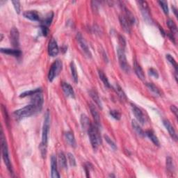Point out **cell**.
I'll return each mask as SVG.
<instances>
[{
  "label": "cell",
  "instance_id": "obj_1",
  "mask_svg": "<svg viewBox=\"0 0 178 178\" xmlns=\"http://www.w3.org/2000/svg\"><path fill=\"white\" fill-rule=\"evenodd\" d=\"M37 112H39L37 107L33 103H31L27 105V106L15 111L13 113V116L16 120H20L34 115Z\"/></svg>",
  "mask_w": 178,
  "mask_h": 178
},
{
  "label": "cell",
  "instance_id": "obj_2",
  "mask_svg": "<svg viewBox=\"0 0 178 178\" xmlns=\"http://www.w3.org/2000/svg\"><path fill=\"white\" fill-rule=\"evenodd\" d=\"M87 132H88L90 141V143H91L93 149L96 150L98 148L99 143H102L101 137L100 135H99V128L96 125L94 126L93 125H91V126L90 127V128Z\"/></svg>",
  "mask_w": 178,
  "mask_h": 178
},
{
  "label": "cell",
  "instance_id": "obj_3",
  "mask_svg": "<svg viewBox=\"0 0 178 178\" xmlns=\"http://www.w3.org/2000/svg\"><path fill=\"white\" fill-rule=\"evenodd\" d=\"M1 144H2V157L4 159V164L7 166V169L10 172V173L13 174V167H12V164L10 160V157H9V153H8V148L7 146V142L6 140V138L4 135V133L2 130L1 134Z\"/></svg>",
  "mask_w": 178,
  "mask_h": 178
},
{
  "label": "cell",
  "instance_id": "obj_4",
  "mask_svg": "<svg viewBox=\"0 0 178 178\" xmlns=\"http://www.w3.org/2000/svg\"><path fill=\"white\" fill-rule=\"evenodd\" d=\"M50 114L49 111H47L45 114L44 123L43 127V132H42V142L41 144L44 146H47L48 143V135L50 132Z\"/></svg>",
  "mask_w": 178,
  "mask_h": 178
},
{
  "label": "cell",
  "instance_id": "obj_5",
  "mask_svg": "<svg viewBox=\"0 0 178 178\" xmlns=\"http://www.w3.org/2000/svg\"><path fill=\"white\" fill-rule=\"evenodd\" d=\"M62 70V62L60 60H56L54 61L52 65H51L50 69L48 73V80L50 82L53 81L55 79L56 77L59 74V72Z\"/></svg>",
  "mask_w": 178,
  "mask_h": 178
},
{
  "label": "cell",
  "instance_id": "obj_6",
  "mask_svg": "<svg viewBox=\"0 0 178 178\" xmlns=\"http://www.w3.org/2000/svg\"><path fill=\"white\" fill-rule=\"evenodd\" d=\"M117 54L120 68L125 72H129L130 71V67H129L128 63L127 61L124 49L123 47H118L117 49Z\"/></svg>",
  "mask_w": 178,
  "mask_h": 178
},
{
  "label": "cell",
  "instance_id": "obj_7",
  "mask_svg": "<svg viewBox=\"0 0 178 178\" xmlns=\"http://www.w3.org/2000/svg\"><path fill=\"white\" fill-rule=\"evenodd\" d=\"M137 3L139 5L141 11V13L143 15V17L144 18L145 21L147 23H152V20L151 16H150V8L148 5H147L146 2L144 1H139L137 2Z\"/></svg>",
  "mask_w": 178,
  "mask_h": 178
},
{
  "label": "cell",
  "instance_id": "obj_8",
  "mask_svg": "<svg viewBox=\"0 0 178 178\" xmlns=\"http://www.w3.org/2000/svg\"><path fill=\"white\" fill-rule=\"evenodd\" d=\"M76 38H77L78 43H79V45L81 50L83 51L84 54H85L87 57H89V58H91V56H92L91 53H90V51L89 50L88 45H87L85 39H84L82 35H81L80 33H78L76 36Z\"/></svg>",
  "mask_w": 178,
  "mask_h": 178
},
{
  "label": "cell",
  "instance_id": "obj_9",
  "mask_svg": "<svg viewBox=\"0 0 178 178\" xmlns=\"http://www.w3.org/2000/svg\"><path fill=\"white\" fill-rule=\"evenodd\" d=\"M59 52V49L57 42L54 38H52L49 42L48 45V54L50 56L54 57L58 55Z\"/></svg>",
  "mask_w": 178,
  "mask_h": 178
},
{
  "label": "cell",
  "instance_id": "obj_10",
  "mask_svg": "<svg viewBox=\"0 0 178 178\" xmlns=\"http://www.w3.org/2000/svg\"><path fill=\"white\" fill-rule=\"evenodd\" d=\"M11 43L14 47H18L20 45V34L19 31L16 27H13L10 32Z\"/></svg>",
  "mask_w": 178,
  "mask_h": 178
},
{
  "label": "cell",
  "instance_id": "obj_11",
  "mask_svg": "<svg viewBox=\"0 0 178 178\" xmlns=\"http://www.w3.org/2000/svg\"><path fill=\"white\" fill-rule=\"evenodd\" d=\"M43 102H44V99L43 95L41 94V93H38L33 95L31 103L34 104L35 106L37 107L38 111H41L42 108H43Z\"/></svg>",
  "mask_w": 178,
  "mask_h": 178
},
{
  "label": "cell",
  "instance_id": "obj_12",
  "mask_svg": "<svg viewBox=\"0 0 178 178\" xmlns=\"http://www.w3.org/2000/svg\"><path fill=\"white\" fill-rule=\"evenodd\" d=\"M131 105H132V111H133V113L134 114L137 120V122L143 125L145 123V118L142 111H141L137 105H135L134 104H131Z\"/></svg>",
  "mask_w": 178,
  "mask_h": 178
},
{
  "label": "cell",
  "instance_id": "obj_13",
  "mask_svg": "<svg viewBox=\"0 0 178 178\" xmlns=\"http://www.w3.org/2000/svg\"><path fill=\"white\" fill-rule=\"evenodd\" d=\"M51 177L59 178L60 175L57 168V160L56 156L52 155L51 156Z\"/></svg>",
  "mask_w": 178,
  "mask_h": 178
},
{
  "label": "cell",
  "instance_id": "obj_14",
  "mask_svg": "<svg viewBox=\"0 0 178 178\" xmlns=\"http://www.w3.org/2000/svg\"><path fill=\"white\" fill-rule=\"evenodd\" d=\"M90 113H91V115L93 118V119H94L95 125L97 126L98 128H99L101 127L100 117H99L98 111H97L95 107L93 104H90Z\"/></svg>",
  "mask_w": 178,
  "mask_h": 178
},
{
  "label": "cell",
  "instance_id": "obj_15",
  "mask_svg": "<svg viewBox=\"0 0 178 178\" xmlns=\"http://www.w3.org/2000/svg\"><path fill=\"white\" fill-rule=\"evenodd\" d=\"M163 123H164V125L165 126V127L166 128V129L168 132V133L171 135V137L173 138V139L175 141H177V135L176 134V132L175 130L174 127L171 124V123L168 121V120H163Z\"/></svg>",
  "mask_w": 178,
  "mask_h": 178
},
{
  "label": "cell",
  "instance_id": "obj_16",
  "mask_svg": "<svg viewBox=\"0 0 178 178\" xmlns=\"http://www.w3.org/2000/svg\"><path fill=\"white\" fill-rule=\"evenodd\" d=\"M62 89L66 96L71 98H75V91L70 84L67 82H63Z\"/></svg>",
  "mask_w": 178,
  "mask_h": 178
},
{
  "label": "cell",
  "instance_id": "obj_17",
  "mask_svg": "<svg viewBox=\"0 0 178 178\" xmlns=\"http://www.w3.org/2000/svg\"><path fill=\"white\" fill-rule=\"evenodd\" d=\"M120 24L121 25L123 29L127 33H130L131 31V23L129 22V20L127 19L125 16H119Z\"/></svg>",
  "mask_w": 178,
  "mask_h": 178
},
{
  "label": "cell",
  "instance_id": "obj_18",
  "mask_svg": "<svg viewBox=\"0 0 178 178\" xmlns=\"http://www.w3.org/2000/svg\"><path fill=\"white\" fill-rule=\"evenodd\" d=\"M23 16L27 19L32 21H39L41 20L40 16L36 11H26L24 13Z\"/></svg>",
  "mask_w": 178,
  "mask_h": 178
},
{
  "label": "cell",
  "instance_id": "obj_19",
  "mask_svg": "<svg viewBox=\"0 0 178 178\" xmlns=\"http://www.w3.org/2000/svg\"><path fill=\"white\" fill-rule=\"evenodd\" d=\"M2 53H4L8 55H11L15 57H20L22 55V52L17 49H9V48H1Z\"/></svg>",
  "mask_w": 178,
  "mask_h": 178
},
{
  "label": "cell",
  "instance_id": "obj_20",
  "mask_svg": "<svg viewBox=\"0 0 178 178\" xmlns=\"http://www.w3.org/2000/svg\"><path fill=\"white\" fill-rule=\"evenodd\" d=\"M80 123H81V127H82L84 130H85V131H88L89 129L90 128V127L92 125L91 123H90V121L88 116L85 115V114H81V118H80Z\"/></svg>",
  "mask_w": 178,
  "mask_h": 178
},
{
  "label": "cell",
  "instance_id": "obj_21",
  "mask_svg": "<svg viewBox=\"0 0 178 178\" xmlns=\"http://www.w3.org/2000/svg\"><path fill=\"white\" fill-rule=\"evenodd\" d=\"M134 71L136 72V74H137V77L141 80H143V81L145 80L146 76H145L143 69L141 67V65H138V63L136 61L134 62Z\"/></svg>",
  "mask_w": 178,
  "mask_h": 178
},
{
  "label": "cell",
  "instance_id": "obj_22",
  "mask_svg": "<svg viewBox=\"0 0 178 178\" xmlns=\"http://www.w3.org/2000/svg\"><path fill=\"white\" fill-rule=\"evenodd\" d=\"M65 137L66 141H67V142L70 146L73 147H76V141H75V138L73 133H72L71 132H65Z\"/></svg>",
  "mask_w": 178,
  "mask_h": 178
},
{
  "label": "cell",
  "instance_id": "obj_23",
  "mask_svg": "<svg viewBox=\"0 0 178 178\" xmlns=\"http://www.w3.org/2000/svg\"><path fill=\"white\" fill-rule=\"evenodd\" d=\"M132 127H133L134 130L137 132V134L138 135H139L140 137H143L145 136V132H143V129L141 127V126L138 124V123L135 120H132Z\"/></svg>",
  "mask_w": 178,
  "mask_h": 178
},
{
  "label": "cell",
  "instance_id": "obj_24",
  "mask_svg": "<svg viewBox=\"0 0 178 178\" xmlns=\"http://www.w3.org/2000/svg\"><path fill=\"white\" fill-rule=\"evenodd\" d=\"M89 94L90 96L91 97V98L94 100V102H95V104L98 105L99 107V108H102V102L100 100V99H99V95L98 94V93L95 91L94 90H91L89 91Z\"/></svg>",
  "mask_w": 178,
  "mask_h": 178
},
{
  "label": "cell",
  "instance_id": "obj_25",
  "mask_svg": "<svg viewBox=\"0 0 178 178\" xmlns=\"http://www.w3.org/2000/svg\"><path fill=\"white\" fill-rule=\"evenodd\" d=\"M146 134L147 137H148L150 140H151L152 142L156 146H159L160 143H159V141L158 139V138L156 137V136L154 134V132L151 130H147L146 132Z\"/></svg>",
  "mask_w": 178,
  "mask_h": 178
},
{
  "label": "cell",
  "instance_id": "obj_26",
  "mask_svg": "<svg viewBox=\"0 0 178 178\" xmlns=\"http://www.w3.org/2000/svg\"><path fill=\"white\" fill-rule=\"evenodd\" d=\"M114 89H115L116 93L118 95V97L122 99V100H127V96L125 92L123 91V90L122 89L121 87L118 84H116L115 86H114Z\"/></svg>",
  "mask_w": 178,
  "mask_h": 178
},
{
  "label": "cell",
  "instance_id": "obj_27",
  "mask_svg": "<svg viewBox=\"0 0 178 178\" xmlns=\"http://www.w3.org/2000/svg\"><path fill=\"white\" fill-rule=\"evenodd\" d=\"M70 70H71V75H72V79H73L75 84H77L78 83V75H77L76 65H75L74 61H72L70 63Z\"/></svg>",
  "mask_w": 178,
  "mask_h": 178
},
{
  "label": "cell",
  "instance_id": "obj_28",
  "mask_svg": "<svg viewBox=\"0 0 178 178\" xmlns=\"http://www.w3.org/2000/svg\"><path fill=\"white\" fill-rule=\"evenodd\" d=\"M98 75H99V79H100L102 82H103L104 85L106 86L107 88H110L111 85L109 84V81H108V78L106 75H105V74L104 73V72L102 71V70H98Z\"/></svg>",
  "mask_w": 178,
  "mask_h": 178
},
{
  "label": "cell",
  "instance_id": "obj_29",
  "mask_svg": "<svg viewBox=\"0 0 178 178\" xmlns=\"http://www.w3.org/2000/svg\"><path fill=\"white\" fill-rule=\"evenodd\" d=\"M59 160L62 168L66 169L67 168V159H66L65 155L63 152H60L59 154Z\"/></svg>",
  "mask_w": 178,
  "mask_h": 178
},
{
  "label": "cell",
  "instance_id": "obj_30",
  "mask_svg": "<svg viewBox=\"0 0 178 178\" xmlns=\"http://www.w3.org/2000/svg\"><path fill=\"white\" fill-rule=\"evenodd\" d=\"M123 10L125 11V17L129 20V22L131 23V25H133V24L135 23V17L134 15L131 13L130 11L128 10V9L125 7H123Z\"/></svg>",
  "mask_w": 178,
  "mask_h": 178
},
{
  "label": "cell",
  "instance_id": "obj_31",
  "mask_svg": "<svg viewBox=\"0 0 178 178\" xmlns=\"http://www.w3.org/2000/svg\"><path fill=\"white\" fill-rule=\"evenodd\" d=\"M146 86L147 87L150 91H151L154 95H160L161 93L159 91V90L158 89L157 87H156L155 84H153L152 83H146Z\"/></svg>",
  "mask_w": 178,
  "mask_h": 178
},
{
  "label": "cell",
  "instance_id": "obj_32",
  "mask_svg": "<svg viewBox=\"0 0 178 178\" xmlns=\"http://www.w3.org/2000/svg\"><path fill=\"white\" fill-rule=\"evenodd\" d=\"M41 92H42V90L41 88L36 89L34 90H28V91H25V92L22 93V94L20 95V98H25L29 95H34L36 94V93H41Z\"/></svg>",
  "mask_w": 178,
  "mask_h": 178
},
{
  "label": "cell",
  "instance_id": "obj_33",
  "mask_svg": "<svg viewBox=\"0 0 178 178\" xmlns=\"http://www.w3.org/2000/svg\"><path fill=\"white\" fill-rule=\"evenodd\" d=\"M53 17H54V13L52 12H51L49 14H47V16L45 17V20H43V24H42V25H44L45 26H49L50 25L51 22H52V20H53Z\"/></svg>",
  "mask_w": 178,
  "mask_h": 178
},
{
  "label": "cell",
  "instance_id": "obj_34",
  "mask_svg": "<svg viewBox=\"0 0 178 178\" xmlns=\"http://www.w3.org/2000/svg\"><path fill=\"white\" fill-rule=\"evenodd\" d=\"M166 22L168 26L169 27V29H171L172 34H176L177 31V27L176 25V23L174 22V21L172 20H168Z\"/></svg>",
  "mask_w": 178,
  "mask_h": 178
},
{
  "label": "cell",
  "instance_id": "obj_35",
  "mask_svg": "<svg viewBox=\"0 0 178 178\" xmlns=\"http://www.w3.org/2000/svg\"><path fill=\"white\" fill-rule=\"evenodd\" d=\"M166 59L171 64L173 65V67H174L175 70H176V72H177V61L175 60V59L172 56L171 54H166Z\"/></svg>",
  "mask_w": 178,
  "mask_h": 178
},
{
  "label": "cell",
  "instance_id": "obj_36",
  "mask_svg": "<svg viewBox=\"0 0 178 178\" xmlns=\"http://www.w3.org/2000/svg\"><path fill=\"white\" fill-rule=\"evenodd\" d=\"M166 168L168 171H169L171 172H173L174 171V164H173V161L170 156L166 159Z\"/></svg>",
  "mask_w": 178,
  "mask_h": 178
},
{
  "label": "cell",
  "instance_id": "obj_37",
  "mask_svg": "<svg viewBox=\"0 0 178 178\" xmlns=\"http://www.w3.org/2000/svg\"><path fill=\"white\" fill-rule=\"evenodd\" d=\"M109 113H110L111 116L113 118L116 119L117 120H120V118H121V114H120V113L118 111L111 110V111H110Z\"/></svg>",
  "mask_w": 178,
  "mask_h": 178
},
{
  "label": "cell",
  "instance_id": "obj_38",
  "mask_svg": "<svg viewBox=\"0 0 178 178\" xmlns=\"http://www.w3.org/2000/svg\"><path fill=\"white\" fill-rule=\"evenodd\" d=\"M67 156H68L69 163H70V165L72 167L75 166H76V159H75L74 155H72V153L69 152L67 154Z\"/></svg>",
  "mask_w": 178,
  "mask_h": 178
},
{
  "label": "cell",
  "instance_id": "obj_39",
  "mask_svg": "<svg viewBox=\"0 0 178 178\" xmlns=\"http://www.w3.org/2000/svg\"><path fill=\"white\" fill-rule=\"evenodd\" d=\"M158 3L160 4L161 7L162 8L163 11H164L165 14H168V3L166 1H159Z\"/></svg>",
  "mask_w": 178,
  "mask_h": 178
},
{
  "label": "cell",
  "instance_id": "obj_40",
  "mask_svg": "<svg viewBox=\"0 0 178 178\" xmlns=\"http://www.w3.org/2000/svg\"><path fill=\"white\" fill-rule=\"evenodd\" d=\"M104 138H105V140H106V141L107 142V143L109 145V146L112 147V148L113 150H116L117 148V147H116V143L113 142V141L111 139V138L108 137L107 135H104Z\"/></svg>",
  "mask_w": 178,
  "mask_h": 178
},
{
  "label": "cell",
  "instance_id": "obj_41",
  "mask_svg": "<svg viewBox=\"0 0 178 178\" xmlns=\"http://www.w3.org/2000/svg\"><path fill=\"white\" fill-rule=\"evenodd\" d=\"M13 4V7L15 10H16L17 13H20V3L19 1H13L12 2Z\"/></svg>",
  "mask_w": 178,
  "mask_h": 178
},
{
  "label": "cell",
  "instance_id": "obj_42",
  "mask_svg": "<svg viewBox=\"0 0 178 178\" xmlns=\"http://www.w3.org/2000/svg\"><path fill=\"white\" fill-rule=\"evenodd\" d=\"M149 74H150V75H151L152 77H154L155 78H156V79H158L159 74H158L157 71H156L155 69L150 68L149 70Z\"/></svg>",
  "mask_w": 178,
  "mask_h": 178
},
{
  "label": "cell",
  "instance_id": "obj_43",
  "mask_svg": "<svg viewBox=\"0 0 178 178\" xmlns=\"http://www.w3.org/2000/svg\"><path fill=\"white\" fill-rule=\"evenodd\" d=\"M41 32H42V34H43V36H47L48 32H49V29H48L47 26H45L44 25H41Z\"/></svg>",
  "mask_w": 178,
  "mask_h": 178
},
{
  "label": "cell",
  "instance_id": "obj_44",
  "mask_svg": "<svg viewBox=\"0 0 178 178\" xmlns=\"http://www.w3.org/2000/svg\"><path fill=\"white\" fill-rule=\"evenodd\" d=\"M171 110L172 112L175 114V116L177 118V116H178V109H177V107L175 106V105H172V106L171 107Z\"/></svg>",
  "mask_w": 178,
  "mask_h": 178
},
{
  "label": "cell",
  "instance_id": "obj_45",
  "mask_svg": "<svg viewBox=\"0 0 178 178\" xmlns=\"http://www.w3.org/2000/svg\"><path fill=\"white\" fill-rule=\"evenodd\" d=\"M120 38V39H119V41H120V43H121V45H123V47H125V44H126V43H125V41L124 38H123V36H120V38Z\"/></svg>",
  "mask_w": 178,
  "mask_h": 178
},
{
  "label": "cell",
  "instance_id": "obj_46",
  "mask_svg": "<svg viewBox=\"0 0 178 178\" xmlns=\"http://www.w3.org/2000/svg\"><path fill=\"white\" fill-rule=\"evenodd\" d=\"M168 36H169V38H171V41H173V42H175V38H174V36H173V34H172V33H168Z\"/></svg>",
  "mask_w": 178,
  "mask_h": 178
},
{
  "label": "cell",
  "instance_id": "obj_47",
  "mask_svg": "<svg viewBox=\"0 0 178 178\" xmlns=\"http://www.w3.org/2000/svg\"><path fill=\"white\" fill-rule=\"evenodd\" d=\"M172 8H173V11L174 12V13H175V15H176V17H177V8L174 7V6H173V7H172Z\"/></svg>",
  "mask_w": 178,
  "mask_h": 178
}]
</instances>
